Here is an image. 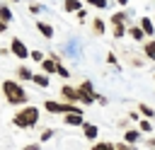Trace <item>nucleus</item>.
I'll return each instance as SVG.
<instances>
[{"mask_svg": "<svg viewBox=\"0 0 155 150\" xmlns=\"http://www.w3.org/2000/svg\"><path fill=\"white\" fill-rule=\"evenodd\" d=\"M0 87H2V97H5L7 104H12V106H22V104L29 102V92L24 90L22 80H5Z\"/></svg>", "mask_w": 155, "mask_h": 150, "instance_id": "1", "label": "nucleus"}, {"mask_svg": "<svg viewBox=\"0 0 155 150\" xmlns=\"http://www.w3.org/2000/svg\"><path fill=\"white\" fill-rule=\"evenodd\" d=\"M39 106H31V104H22L19 111H15L12 116V126H17L19 131H27V128H34L39 123Z\"/></svg>", "mask_w": 155, "mask_h": 150, "instance_id": "2", "label": "nucleus"}, {"mask_svg": "<svg viewBox=\"0 0 155 150\" xmlns=\"http://www.w3.org/2000/svg\"><path fill=\"white\" fill-rule=\"evenodd\" d=\"M44 111H48V114H53V116H65V114H70V111H82L80 109V104H73V102H65V99H46L44 102Z\"/></svg>", "mask_w": 155, "mask_h": 150, "instance_id": "3", "label": "nucleus"}, {"mask_svg": "<svg viewBox=\"0 0 155 150\" xmlns=\"http://www.w3.org/2000/svg\"><path fill=\"white\" fill-rule=\"evenodd\" d=\"M97 102V90L92 85V80H82L80 82V104L82 106H90Z\"/></svg>", "mask_w": 155, "mask_h": 150, "instance_id": "4", "label": "nucleus"}, {"mask_svg": "<svg viewBox=\"0 0 155 150\" xmlns=\"http://www.w3.org/2000/svg\"><path fill=\"white\" fill-rule=\"evenodd\" d=\"M10 51H12V56H17L19 60H24V58L31 56V51L27 48V44H24L19 36H12V39H10Z\"/></svg>", "mask_w": 155, "mask_h": 150, "instance_id": "5", "label": "nucleus"}, {"mask_svg": "<svg viewBox=\"0 0 155 150\" xmlns=\"http://www.w3.org/2000/svg\"><path fill=\"white\" fill-rule=\"evenodd\" d=\"M58 97L61 99H65V102H73V104H80V85L78 87H73V85H61V90H58Z\"/></svg>", "mask_w": 155, "mask_h": 150, "instance_id": "6", "label": "nucleus"}, {"mask_svg": "<svg viewBox=\"0 0 155 150\" xmlns=\"http://www.w3.org/2000/svg\"><path fill=\"white\" fill-rule=\"evenodd\" d=\"M109 24H111V36H114V39H124V36L128 34V24H126V22L109 17Z\"/></svg>", "mask_w": 155, "mask_h": 150, "instance_id": "7", "label": "nucleus"}, {"mask_svg": "<svg viewBox=\"0 0 155 150\" xmlns=\"http://www.w3.org/2000/svg\"><path fill=\"white\" fill-rule=\"evenodd\" d=\"M63 123H65V126L82 128V123H85V116H82V111H70V114H65V116H63Z\"/></svg>", "mask_w": 155, "mask_h": 150, "instance_id": "8", "label": "nucleus"}, {"mask_svg": "<svg viewBox=\"0 0 155 150\" xmlns=\"http://www.w3.org/2000/svg\"><path fill=\"white\" fill-rule=\"evenodd\" d=\"M36 31H39L44 39H53V36H56L53 24H48V22H44V19H36Z\"/></svg>", "mask_w": 155, "mask_h": 150, "instance_id": "9", "label": "nucleus"}, {"mask_svg": "<svg viewBox=\"0 0 155 150\" xmlns=\"http://www.w3.org/2000/svg\"><path fill=\"white\" fill-rule=\"evenodd\" d=\"M82 135H85L87 140H92V143H94V140L99 138V126H97V123L85 121V123H82Z\"/></svg>", "mask_w": 155, "mask_h": 150, "instance_id": "10", "label": "nucleus"}, {"mask_svg": "<svg viewBox=\"0 0 155 150\" xmlns=\"http://www.w3.org/2000/svg\"><path fill=\"white\" fill-rule=\"evenodd\" d=\"M124 140L131 143V145H136V143L143 140V131H140V128H126V131H124Z\"/></svg>", "mask_w": 155, "mask_h": 150, "instance_id": "11", "label": "nucleus"}, {"mask_svg": "<svg viewBox=\"0 0 155 150\" xmlns=\"http://www.w3.org/2000/svg\"><path fill=\"white\" fill-rule=\"evenodd\" d=\"M128 36L133 39V41H145V29L140 27V24H128Z\"/></svg>", "mask_w": 155, "mask_h": 150, "instance_id": "12", "label": "nucleus"}, {"mask_svg": "<svg viewBox=\"0 0 155 150\" xmlns=\"http://www.w3.org/2000/svg\"><path fill=\"white\" fill-rule=\"evenodd\" d=\"M15 75H17V80H22V82H31V80H34V70L27 68V65H17Z\"/></svg>", "mask_w": 155, "mask_h": 150, "instance_id": "13", "label": "nucleus"}, {"mask_svg": "<svg viewBox=\"0 0 155 150\" xmlns=\"http://www.w3.org/2000/svg\"><path fill=\"white\" fill-rule=\"evenodd\" d=\"M90 27H92V34H94V36H102V34H107V22H104L102 17H94V19L90 22Z\"/></svg>", "mask_w": 155, "mask_h": 150, "instance_id": "14", "label": "nucleus"}, {"mask_svg": "<svg viewBox=\"0 0 155 150\" xmlns=\"http://www.w3.org/2000/svg\"><path fill=\"white\" fill-rule=\"evenodd\" d=\"M124 58L128 60V65H133V68H140V65H145L148 63V58L145 56H133L131 51H124Z\"/></svg>", "mask_w": 155, "mask_h": 150, "instance_id": "15", "label": "nucleus"}, {"mask_svg": "<svg viewBox=\"0 0 155 150\" xmlns=\"http://www.w3.org/2000/svg\"><path fill=\"white\" fill-rule=\"evenodd\" d=\"M41 70L48 73V75H56V70H58V60L51 58V56H46V58L41 60Z\"/></svg>", "mask_w": 155, "mask_h": 150, "instance_id": "16", "label": "nucleus"}, {"mask_svg": "<svg viewBox=\"0 0 155 150\" xmlns=\"http://www.w3.org/2000/svg\"><path fill=\"white\" fill-rule=\"evenodd\" d=\"M143 56L148 60H155V36H150L148 41H143Z\"/></svg>", "mask_w": 155, "mask_h": 150, "instance_id": "17", "label": "nucleus"}, {"mask_svg": "<svg viewBox=\"0 0 155 150\" xmlns=\"http://www.w3.org/2000/svg\"><path fill=\"white\" fill-rule=\"evenodd\" d=\"M138 24L145 29V34H148V36H155V19H153V17H148V15H145V17H140V22H138Z\"/></svg>", "mask_w": 155, "mask_h": 150, "instance_id": "18", "label": "nucleus"}, {"mask_svg": "<svg viewBox=\"0 0 155 150\" xmlns=\"http://www.w3.org/2000/svg\"><path fill=\"white\" fill-rule=\"evenodd\" d=\"M80 7H82V2H80V0H63V10H65L68 15H75Z\"/></svg>", "mask_w": 155, "mask_h": 150, "instance_id": "19", "label": "nucleus"}, {"mask_svg": "<svg viewBox=\"0 0 155 150\" xmlns=\"http://www.w3.org/2000/svg\"><path fill=\"white\" fill-rule=\"evenodd\" d=\"M36 87H48V73H34V80H31Z\"/></svg>", "mask_w": 155, "mask_h": 150, "instance_id": "20", "label": "nucleus"}, {"mask_svg": "<svg viewBox=\"0 0 155 150\" xmlns=\"http://www.w3.org/2000/svg\"><path fill=\"white\" fill-rule=\"evenodd\" d=\"M136 109L145 116V119H155V109L150 106V104H145V102H140V104H136Z\"/></svg>", "mask_w": 155, "mask_h": 150, "instance_id": "21", "label": "nucleus"}, {"mask_svg": "<svg viewBox=\"0 0 155 150\" xmlns=\"http://www.w3.org/2000/svg\"><path fill=\"white\" fill-rule=\"evenodd\" d=\"M138 128H140V131H143L145 135H148V133H155V126H153V119H145V116H143V119L138 121Z\"/></svg>", "mask_w": 155, "mask_h": 150, "instance_id": "22", "label": "nucleus"}, {"mask_svg": "<svg viewBox=\"0 0 155 150\" xmlns=\"http://www.w3.org/2000/svg\"><path fill=\"white\" fill-rule=\"evenodd\" d=\"M111 19H121V22H126V24H133V19H131V15H128L126 10H116V12L111 15Z\"/></svg>", "mask_w": 155, "mask_h": 150, "instance_id": "23", "label": "nucleus"}, {"mask_svg": "<svg viewBox=\"0 0 155 150\" xmlns=\"http://www.w3.org/2000/svg\"><path fill=\"white\" fill-rule=\"evenodd\" d=\"M12 17H15V15H12L10 5H5V2H2V5H0V19H5V22L10 24V22H12Z\"/></svg>", "mask_w": 155, "mask_h": 150, "instance_id": "24", "label": "nucleus"}, {"mask_svg": "<svg viewBox=\"0 0 155 150\" xmlns=\"http://www.w3.org/2000/svg\"><path fill=\"white\" fill-rule=\"evenodd\" d=\"M56 75H58V77H63V80H68V77H70L73 73H70V70H68V68H65L63 63H58V70H56Z\"/></svg>", "mask_w": 155, "mask_h": 150, "instance_id": "25", "label": "nucleus"}, {"mask_svg": "<svg viewBox=\"0 0 155 150\" xmlns=\"http://www.w3.org/2000/svg\"><path fill=\"white\" fill-rule=\"evenodd\" d=\"M53 135H56V128H44V133L39 135V140H41V143H46V140H51Z\"/></svg>", "mask_w": 155, "mask_h": 150, "instance_id": "26", "label": "nucleus"}, {"mask_svg": "<svg viewBox=\"0 0 155 150\" xmlns=\"http://www.w3.org/2000/svg\"><path fill=\"white\" fill-rule=\"evenodd\" d=\"M87 5L97 7V10H104V7H109V0H87Z\"/></svg>", "mask_w": 155, "mask_h": 150, "instance_id": "27", "label": "nucleus"}, {"mask_svg": "<svg viewBox=\"0 0 155 150\" xmlns=\"http://www.w3.org/2000/svg\"><path fill=\"white\" fill-rule=\"evenodd\" d=\"M29 58H31V60H34V63H41V60H44V58H46V53H44V51H39V48H36V51H31V56H29Z\"/></svg>", "mask_w": 155, "mask_h": 150, "instance_id": "28", "label": "nucleus"}, {"mask_svg": "<svg viewBox=\"0 0 155 150\" xmlns=\"http://www.w3.org/2000/svg\"><path fill=\"white\" fill-rule=\"evenodd\" d=\"M97 148H116V145H114L111 140H94V150H97Z\"/></svg>", "mask_w": 155, "mask_h": 150, "instance_id": "29", "label": "nucleus"}, {"mask_svg": "<svg viewBox=\"0 0 155 150\" xmlns=\"http://www.w3.org/2000/svg\"><path fill=\"white\" fill-rule=\"evenodd\" d=\"M41 10H44V5H39V2H29V12H31V15H39Z\"/></svg>", "mask_w": 155, "mask_h": 150, "instance_id": "30", "label": "nucleus"}, {"mask_svg": "<svg viewBox=\"0 0 155 150\" xmlns=\"http://www.w3.org/2000/svg\"><path fill=\"white\" fill-rule=\"evenodd\" d=\"M75 17H78V22H85V19H87V10H82V7H80V10L75 12Z\"/></svg>", "mask_w": 155, "mask_h": 150, "instance_id": "31", "label": "nucleus"}, {"mask_svg": "<svg viewBox=\"0 0 155 150\" xmlns=\"http://www.w3.org/2000/svg\"><path fill=\"white\" fill-rule=\"evenodd\" d=\"M107 63H109V65H116V68H119V60H116V56H114L111 51L107 53Z\"/></svg>", "mask_w": 155, "mask_h": 150, "instance_id": "32", "label": "nucleus"}, {"mask_svg": "<svg viewBox=\"0 0 155 150\" xmlns=\"http://www.w3.org/2000/svg\"><path fill=\"white\" fill-rule=\"evenodd\" d=\"M145 145H148V148H155V133H148V138H145Z\"/></svg>", "mask_w": 155, "mask_h": 150, "instance_id": "33", "label": "nucleus"}, {"mask_svg": "<svg viewBox=\"0 0 155 150\" xmlns=\"http://www.w3.org/2000/svg\"><path fill=\"white\" fill-rule=\"evenodd\" d=\"M107 102H109V99H107V97H104V94H97V104H102V106H104V104H107Z\"/></svg>", "mask_w": 155, "mask_h": 150, "instance_id": "34", "label": "nucleus"}, {"mask_svg": "<svg viewBox=\"0 0 155 150\" xmlns=\"http://www.w3.org/2000/svg\"><path fill=\"white\" fill-rule=\"evenodd\" d=\"M5 31H7V22H5V19H0V34H5Z\"/></svg>", "mask_w": 155, "mask_h": 150, "instance_id": "35", "label": "nucleus"}, {"mask_svg": "<svg viewBox=\"0 0 155 150\" xmlns=\"http://www.w3.org/2000/svg\"><path fill=\"white\" fill-rule=\"evenodd\" d=\"M128 121H131V119H121V121H119V126H121V128H128Z\"/></svg>", "mask_w": 155, "mask_h": 150, "instance_id": "36", "label": "nucleus"}, {"mask_svg": "<svg viewBox=\"0 0 155 150\" xmlns=\"http://www.w3.org/2000/svg\"><path fill=\"white\" fill-rule=\"evenodd\" d=\"M128 2H131V0H116V5H121V7H126Z\"/></svg>", "mask_w": 155, "mask_h": 150, "instance_id": "37", "label": "nucleus"}, {"mask_svg": "<svg viewBox=\"0 0 155 150\" xmlns=\"http://www.w3.org/2000/svg\"><path fill=\"white\" fill-rule=\"evenodd\" d=\"M10 2H22V0H10Z\"/></svg>", "mask_w": 155, "mask_h": 150, "instance_id": "38", "label": "nucleus"}, {"mask_svg": "<svg viewBox=\"0 0 155 150\" xmlns=\"http://www.w3.org/2000/svg\"><path fill=\"white\" fill-rule=\"evenodd\" d=\"M0 94H2V87H0Z\"/></svg>", "mask_w": 155, "mask_h": 150, "instance_id": "39", "label": "nucleus"}, {"mask_svg": "<svg viewBox=\"0 0 155 150\" xmlns=\"http://www.w3.org/2000/svg\"><path fill=\"white\" fill-rule=\"evenodd\" d=\"M0 56H2V51H0Z\"/></svg>", "mask_w": 155, "mask_h": 150, "instance_id": "40", "label": "nucleus"}]
</instances>
